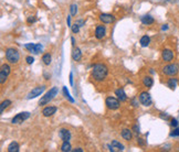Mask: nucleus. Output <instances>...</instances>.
I'll use <instances>...</instances> for the list:
<instances>
[{
  "label": "nucleus",
  "instance_id": "obj_6",
  "mask_svg": "<svg viewBox=\"0 0 179 152\" xmlns=\"http://www.w3.org/2000/svg\"><path fill=\"white\" fill-rule=\"evenodd\" d=\"M105 105L107 106L108 109L112 110H116L119 108L120 104H119V99L115 98V97H107L106 100H105Z\"/></svg>",
  "mask_w": 179,
  "mask_h": 152
},
{
  "label": "nucleus",
  "instance_id": "obj_40",
  "mask_svg": "<svg viewBox=\"0 0 179 152\" xmlns=\"http://www.w3.org/2000/svg\"><path fill=\"white\" fill-rule=\"evenodd\" d=\"M77 23L80 25V26H82V25L84 24V21H83V20H80V21H77Z\"/></svg>",
  "mask_w": 179,
  "mask_h": 152
},
{
  "label": "nucleus",
  "instance_id": "obj_41",
  "mask_svg": "<svg viewBox=\"0 0 179 152\" xmlns=\"http://www.w3.org/2000/svg\"><path fill=\"white\" fill-rule=\"evenodd\" d=\"M73 151L74 152H83V149H82V148H77V149H74Z\"/></svg>",
  "mask_w": 179,
  "mask_h": 152
},
{
  "label": "nucleus",
  "instance_id": "obj_15",
  "mask_svg": "<svg viewBox=\"0 0 179 152\" xmlns=\"http://www.w3.org/2000/svg\"><path fill=\"white\" fill-rule=\"evenodd\" d=\"M59 137L63 141H69L71 139V132L68 129H61L59 131Z\"/></svg>",
  "mask_w": 179,
  "mask_h": 152
},
{
  "label": "nucleus",
  "instance_id": "obj_11",
  "mask_svg": "<svg viewBox=\"0 0 179 152\" xmlns=\"http://www.w3.org/2000/svg\"><path fill=\"white\" fill-rule=\"evenodd\" d=\"M106 34V29L104 25H97L95 29V38L97 40H102Z\"/></svg>",
  "mask_w": 179,
  "mask_h": 152
},
{
  "label": "nucleus",
  "instance_id": "obj_45",
  "mask_svg": "<svg viewBox=\"0 0 179 152\" xmlns=\"http://www.w3.org/2000/svg\"><path fill=\"white\" fill-rule=\"evenodd\" d=\"M132 102H133V106H135V107H137V106H138V104L136 102V100H135V99H133V100H132Z\"/></svg>",
  "mask_w": 179,
  "mask_h": 152
},
{
  "label": "nucleus",
  "instance_id": "obj_9",
  "mask_svg": "<svg viewBox=\"0 0 179 152\" xmlns=\"http://www.w3.org/2000/svg\"><path fill=\"white\" fill-rule=\"evenodd\" d=\"M29 117H30V112H28V111L20 112V114H18L17 116H15V117L12 118V124H13V125H19V124L23 122L25 120H27Z\"/></svg>",
  "mask_w": 179,
  "mask_h": 152
},
{
  "label": "nucleus",
  "instance_id": "obj_43",
  "mask_svg": "<svg viewBox=\"0 0 179 152\" xmlns=\"http://www.w3.org/2000/svg\"><path fill=\"white\" fill-rule=\"evenodd\" d=\"M167 29H168V25H167V24H164L162 26V31H165V30H167Z\"/></svg>",
  "mask_w": 179,
  "mask_h": 152
},
{
  "label": "nucleus",
  "instance_id": "obj_16",
  "mask_svg": "<svg viewBox=\"0 0 179 152\" xmlns=\"http://www.w3.org/2000/svg\"><path fill=\"white\" fill-rule=\"evenodd\" d=\"M115 95L117 96V98L119 99V101H126V99H127L126 94L124 92V89H122V88L116 89V91H115Z\"/></svg>",
  "mask_w": 179,
  "mask_h": 152
},
{
  "label": "nucleus",
  "instance_id": "obj_23",
  "mask_svg": "<svg viewBox=\"0 0 179 152\" xmlns=\"http://www.w3.org/2000/svg\"><path fill=\"white\" fill-rule=\"evenodd\" d=\"M51 61H52V57H51V54H50V53H45V54H43L42 62L44 65H50V64H51Z\"/></svg>",
  "mask_w": 179,
  "mask_h": 152
},
{
  "label": "nucleus",
  "instance_id": "obj_30",
  "mask_svg": "<svg viewBox=\"0 0 179 152\" xmlns=\"http://www.w3.org/2000/svg\"><path fill=\"white\" fill-rule=\"evenodd\" d=\"M71 29H72V32H73V33H77V32L80 31V25H79L77 22H75L74 24L71 26Z\"/></svg>",
  "mask_w": 179,
  "mask_h": 152
},
{
  "label": "nucleus",
  "instance_id": "obj_25",
  "mask_svg": "<svg viewBox=\"0 0 179 152\" xmlns=\"http://www.w3.org/2000/svg\"><path fill=\"white\" fill-rule=\"evenodd\" d=\"M61 151H63V152H70V151H72L71 144L69 143V141H63V144L61 145Z\"/></svg>",
  "mask_w": 179,
  "mask_h": 152
},
{
  "label": "nucleus",
  "instance_id": "obj_10",
  "mask_svg": "<svg viewBox=\"0 0 179 152\" xmlns=\"http://www.w3.org/2000/svg\"><path fill=\"white\" fill-rule=\"evenodd\" d=\"M98 19L101 22L105 23V24H110V23H113L115 21V17L113 15H110V13H102V15H100Z\"/></svg>",
  "mask_w": 179,
  "mask_h": 152
},
{
  "label": "nucleus",
  "instance_id": "obj_29",
  "mask_svg": "<svg viewBox=\"0 0 179 152\" xmlns=\"http://www.w3.org/2000/svg\"><path fill=\"white\" fill-rule=\"evenodd\" d=\"M63 92H64V95H65V97L68 98L69 100L71 101V102H74V99L70 96V94H69V92H68V89H67V87H63Z\"/></svg>",
  "mask_w": 179,
  "mask_h": 152
},
{
  "label": "nucleus",
  "instance_id": "obj_18",
  "mask_svg": "<svg viewBox=\"0 0 179 152\" xmlns=\"http://www.w3.org/2000/svg\"><path fill=\"white\" fill-rule=\"evenodd\" d=\"M142 23L145 25H149V24H153L154 23V18L152 17V16H149V15H147V16H143L142 17Z\"/></svg>",
  "mask_w": 179,
  "mask_h": 152
},
{
  "label": "nucleus",
  "instance_id": "obj_33",
  "mask_svg": "<svg viewBox=\"0 0 179 152\" xmlns=\"http://www.w3.org/2000/svg\"><path fill=\"white\" fill-rule=\"evenodd\" d=\"M178 125H179V122H178V120H177V119H171V121H170V126L171 127L176 128V127H178Z\"/></svg>",
  "mask_w": 179,
  "mask_h": 152
},
{
  "label": "nucleus",
  "instance_id": "obj_28",
  "mask_svg": "<svg viewBox=\"0 0 179 152\" xmlns=\"http://www.w3.org/2000/svg\"><path fill=\"white\" fill-rule=\"evenodd\" d=\"M70 12H71V16H75L77 12V5H71L70 7Z\"/></svg>",
  "mask_w": 179,
  "mask_h": 152
},
{
  "label": "nucleus",
  "instance_id": "obj_20",
  "mask_svg": "<svg viewBox=\"0 0 179 152\" xmlns=\"http://www.w3.org/2000/svg\"><path fill=\"white\" fill-rule=\"evenodd\" d=\"M177 84H178V79L177 78H175V77H171L168 79V82H167V86L170 88V89H175L176 87H177Z\"/></svg>",
  "mask_w": 179,
  "mask_h": 152
},
{
  "label": "nucleus",
  "instance_id": "obj_4",
  "mask_svg": "<svg viewBox=\"0 0 179 152\" xmlns=\"http://www.w3.org/2000/svg\"><path fill=\"white\" fill-rule=\"evenodd\" d=\"M179 72V65L177 63H171L167 64L162 67V73L167 76H175L177 75Z\"/></svg>",
  "mask_w": 179,
  "mask_h": 152
},
{
  "label": "nucleus",
  "instance_id": "obj_32",
  "mask_svg": "<svg viewBox=\"0 0 179 152\" xmlns=\"http://www.w3.org/2000/svg\"><path fill=\"white\" fill-rule=\"evenodd\" d=\"M34 45H35V44H33V43H29V44H26V45H25V48H26L27 50L30 51V52H32Z\"/></svg>",
  "mask_w": 179,
  "mask_h": 152
},
{
  "label": "nucleus",
  "instance_id": "obj_31",
  "mask_svg": "<svg viewBox=\"0 0 179 152\" xmlns=\"http://www.w3.org/2000/svg\"><path fill=\"white\" fill-rule=\"evenodd\" d=\"M170 137H179V128H175L170 132Z\"/></svg>",
  "mask_w": 179,
  "mask_h": 152
},
{
  "label": "nucleus",
  "instance_id": "obj_37",
  "mask_svg": "<svg viewBox=\"0 0 179 152\" xmlns=\"http://www.w3.org/2000/svg\"><path fill=\"white\" fill-rule=\"evenodd\" d=\"M137 142H138L139 145H142V147H144V145H145V142H144V141H143V139H140V138H138V139H137Z\"/></svg>",
  "mask_w": 179,
  "mask_h": 152
},
{
  "label": "nucleus",
  "instance_id": "obj_22",
  "mask_svg": "<svg viewBox=\"0 0 179 152\" xmlns=\"http://www.w3.org/2000/svg\"><path fill=\"white\" fill-rule=\"evenodd\" d=\"M19 143L16 141H12L11 143L8 145V152H18L19 151Z\"/></svg>",
  "mask_w": 179,
  "mask_h": 152
},
{
  "label": "nucleus",
  "instance_id": "obj_19",
  "mask_svg": "<svg viewBox=\"0 0 179 152\" xmlns=\"http://www.w3.org/2000/svg\"><path fill=\"white\" fill-rule=\"evenodd\" d=\"M122 137H123V138H124L126 141L132 140V138H133L132 131H130L129 129H123V130H122Z\"/></svg>",
  "mask_w": 179,
  "mask_h": 152
},
{
  "label": "nucleus",
  "instance_id": "obj_24",
  "mask_svg": "<svg viewBox=\"0 0 179 152\" xmlns=\"http://www.w3.org/2000/svg\"><path fill=\"white\" fill-rule=\"evenodd\" d=\"M140 45L143 46V48H146V46H148L149 45V43H150V39H149V36H147V35H144V36H142L140 38Z\"/></svg>",
  "mask_w": 179,
  "mask_h": 152
},
{
  "label": "nucleus",
  "instance_id": "obj_38",
  "mask_svg": "<svg viewBox=\"0 0 179 152\" xmlns=\"http://www.w3.org/2000/svg\"><path fill=\"white\" fill-rule=\"evenodd\" d=\"M70 84L73 85V74H72V73L70 74Z\"/></svg>",
  "mask_w": 179,
  "mask_h": 152
},
{
  "label": "nucleus",
  "instance_id": "obj_21",
  "mask_svg": "<svg viewBox=\"0 0 179 152\" xmlns=\"http://www.w3.org/2000/svg\"><path fill=\"white\" fill-rule=\"evenodd\" d=\"M143 84H144V86L145 87H152L154 85V79L150 77V76H145L144 78H143Z\"/></svg>",
  "mask_w": 179,
  "mask_h": 152
},
{
  "label": "nucleus",
  "instance_id": "obj_7",
  "mask_svg": "<svg viewBox=\"0 0 179 152\" xmlns=\"http://www.w3.org/2000/svg\"><path fill=\"white\" fill-rule=\"evenodd\" d=\"M44 91H45V86H44V85H42V86H38V87H34L33 89L28 94L27 98H28V99H33V98H37V97H38V96H40V95H41Z\"/></svg>",
  "mask_w": 179,
  "mask_h": 152
},
{
  "label": "nucleus",
  "instance_id": "obj_42",
  "mask_svg": "<svg viewBox=\"0 0 179 152\" xmlns=\"http://www.w3.org/2000/svg\"><path fill=\"white\" fill-rule=\"evenodd\" d=\"M133 129L135 130V132H136V133H139V128H137V126H134Z\"/></svg>",
  "mask_w": 179,
  "mask_h": 152
},
{
  "label": "nucleus",
  "instance_id": "obj_14",
  "mask_svg": "<svg viewBox=\"0 0 179 152\" xmlns=\"http://www.w3.org/2000/svg\"><path fill=\"white\" fill-rule=\"evenodd\" d=\"M57 110H58L57 107L49 106V107H45V108L42 110V115L44 117H51V116H53V115L57 112Z\"/></svg>",
  "mask_w": 179,
  "mask_h": 152
},
{
  "label": "nucleus",
  "instance_id": "obj_36",
  "mask_svg": "<svg viewBox=\"0 0 179 152\" xmlns=\"http://www.w3.org/2000/svg\"><path fill=\"white\" fill-rule=\"evenodd\" d=\"M27 22H28V23H33V22H35V18L29 17L28 18V20H27Z\"/></svg>",
  "mask_w": 179,
  "mask_h": 152
},
{
  "label": "nucleus",
  "instance_id": "obj_13",
  "mask_svg": "<svg viewBox=\"0 0 179 152\" xmlns=\"http://www.w3.org/2000/svg\"><path fill=\"white\" fill-rule=\"evenodd\" d=\"M162 57L165 62H171L174 59V52L169 49H165L162 53Z\"/></svg>",
  "mask_w": 179,
  "mask_h": 152
},
{
  "label": "nucleus",
  "instance_id": "obj_5",
  "mask_svg": "<svg viewBox=\"0 0 179 152\" xmlns=\"http://www.w3.org/2000/svg\"><path fill=\"white\" fill-rule=\"evenodd\" d=\"M138 99H139V102L145 106V107H149L152 104H153V99H152V96L150 94L147 93V92H142L138 96Z\"/></svg>",
  "mask_w": 179,
  "mask_h": 152
},
{
  "label": "nucleus",
  "instance_id": "obj_1",
  "mask_svg": "<svg viewBox=\"0 0 179 152\" xmlns=\"http://www.w3.org/2000/svg\"><path fill=\"white\" fill-rule=\"evenodd\" d=\"M108 74V68L104 64H95L92 68V77L97 82H102Z\"/></svg>",
  "mask_w": 179,
  "mask_h": 152
},
{
  "label": "nucleus",
  "instance_id": "obj_34",
  "mask_svg": "<svg viewBox=\"0 0 179 152\" xmlns=\"http://www.w3.org/2000/svg\"><path fill=\"white\" fill-rule=\"evenodd\" d=\"M160 118H162V119H165V120H167V119H169L170 117H169V115H168V114L162 112V114H160Z\"/></svg>",
  "mask_w": 179,
  "mask_h": 152
},
{
  "label": "nucleus",
  "instance_id": "obj_44",
  "mask_svg": "<svg viewBox=\"0 0 179 152\" xmlns=\"http://www.w3.org/2000/svg\"><path fill=\"white\" fill-rule=\"evenodd\" d=\"M71 41H72V45H73V46H75V39H74L73 36L71 38Z\"/></svg>",
  "mask_w": 179,
  "mask_h": 152
},
{
  "label": "nucleus",
  "instance_id": "obj_17",
  "mask_svg": "<svg viewBox=\"0 0 179 152\" xmlns=\"http://www.w3.org/2000/svg\"><path fill=\"white\" fill-rule=\"evenodd\" d=\"M72 59L74 61H77V62L82 59V52H81V50L79 48H74L73 49V51H72Z\"/></svg>",
  "mask_w": 179,
  "mask_h": 152
},
{
  "label": "nucleus",
  "instance_id": "obj_8",
  "mask_svg": "<svg viewBox=\"0 0 179 152\" xmlns=\"http://www.w3.org/2000/svg\"><path fill=\"white\" fill-rule=\"evenodd\" d=\"M10 72H11V68H10L8 64H3L1 66V69H0V83L1 84H3L6 82L7 77L10 74Z\"/></svg>",
  "mask_w": 179,
  "mask_h": 152
},
{
  "label": "nucleus",
  "instance_id": "obj_35",
  "mask_svg": "<svg viewBox=\"0 0 179 152\" xmlns=\"http://www.w3.org/2000/svg\"><path fill=\"white\" fill-rule=\"evenodd\" d=\"M26 61L28 64H32V63L34 62V59L32 57V56H28V57L26 59Z\"/></svg>",
  "mask_w": 179,
  "mask_h": 152
},
{
  "label": "nucleus",
  "instance_id": "obj_12",
  "mask_svg": "<svg viewBox=\"0 0 179 152\" xmlns=\"http://www.w3.org/2000/svg\"><path fill=\"white\" fill-rule=\"evenodd\" d=\"M110 151H123L124 150V145L118 142L117 140H113L111 144H108Z\"/></svg>",
  "mask_w": 179,
  "mask_h": 152
},
{
  "label": "nucleus",
  "instance_id": "obj_2",
  "mask_svg": "<svg viewBox=\"0 0 179 152\" xmlns=\"http://www.w3.org/2000/svg\"><path fill=\"white\" fill-rule=\"evenodd\" d=\"M6 59L8 61L10 64H17L20 61V53L19 51L13 49V48H9L6 50Z\"/></svg>",
  "mask_w": 179,
  "mask_h": 152
},
{
  "label": "nucleus",
  "instance_id": "obj_39",
  "mask_svg": "<svg viewBox=\"0 0 179 152\" xmlns=\"http://www.w3.org/2000/svg\"><path fill=\"white\" fill-rule=\"evenodd\" d=\"M67 22H68V25H69V26H72V25H71V17H70V16H68Z\"/></svg>",
  "mask_w": 179,
  "mask_h": 152
},
{
  "label": "nucleus",
  "instance_id": "obj_3",
  "mask_svg": "<svg viewBox=\"0 0 179 152\" xmlns=\"http://www.w3.org/2000/svg\"><path fill=\"white\" fill-rule=\"evenodd\" d=\"M58 93H59V91H58V87H52L51 89L48 92V93L45 94L44 96H42V98L40 99V101H39V105H47V104H49L50 101L58 95Z\"/></svg>",
  "mask_w": 179,
  "mask_h": 152
},
{
  "label": "nucleus",
  "instance_id": "obj_27",
  "mask_svg": "<svg viewBox=\"0 0 179 152\" xmlns=\"http://www.w3.org/2000/svg\"><path fill=\"white\" fill-rule=\"evenodd\" d=\"M41 51H42V45L38 43V44H35V45H34V48H33V50H32V52H33L34 54H39Z\"/></svg>",
  "mask_w": 179,
  "mask_h": 152
},
{
  "label": "nucleus",
  "instance_id": "obj_26",
  "mask_svg": "<svg viewBox=\"0 0 179 152\" xmlns=\"http://www.w3.org/2000/svg\"><path fill=\"white\" fill-rule=\"evenodd\" d=\"M11 105V100H9V99H6V100H3L1 102V106H0V112L2 114L6 108H8L9 106Z\"/></svg>",
  "mask_w": 179,
  "mask_h": 152
}]
</instances>
